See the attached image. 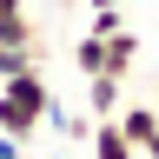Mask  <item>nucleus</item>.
<instances>
[{
    "label": "nucleus",
    "instance_id": "obj_8",
    "mask_svg": "<svg viewBox=\"0 0 159 159\" xmlns=\"http://www.w3.org/2000/svg\"><path fill=\"white\" fill-rule=\"evenodd\" d=\"M40 66V47H0V80H20Z\"/></svg>",
    "mask_w": 159,
    "mask_h": 159
},
{
    "label": "nucleus",
    "instance_id": "obj_6",
    "mask_svg": "<svg viewBox=\"0 0 159 159\" xmlns=\"http://www.w3.org/2000/svg\"><path fill=\"white\" fill-rule=\"evenodd\" d=\"M133 66H139V33H126V27L106 33V73H113V80H126Z\"/></svg>",
    "mask_w": 159,
    "mask_h": 159
},
{
    "label": "nucleus",
    "instance_id": "obj_7",
    "mask_svg": "<svg viewBox=\"0 0 159 159\" xmlns=\"http://www.w3.org/2000/svg\"><path fill=\"white\" fill-rule=\"evenodd\" d=\"M47 126L60 133V139H66V146H86V139H93V113H47Z\"/></svg>",
    "mask_w": 159,
    "mask_h": 159
},
{
    "label": "nucleus",
    "instance_id": "obj_1",
    "mask_svg": "<svg viewBox=\"0 0 159 159\" xmlns=\"http://www.w3.org/2000/svg\"><path fill=\"white\" fill-rule=\"evenodd\" d=\"M47 113H53V86H47V73H20V80H0V133L7 139H27L47 126Z\"/></svg>",
    "mask_w": 159,
    "mask_h": 159
},
{
    "label": "nucleus",
    "instance_id": "obj_12",
    "mask_svg": "<svg viewBox=\"0 0 159 159\" xmlns=\"http://www.w3.org/2000/svg\"><path fill=\"white\" fill-rule=\"evenodd\" d=\"M139 159H159V133H152V139H146V146H139Z\"/></svg>",
    "mask_w": 159,
    "mask_h": 159
},
{
    "label": "nucleus",
    "instance_id": "obj_4",
    "mask_svg": "<svg viewBox=\"0 0 159 159\" xmlns=\"http://www.w3.org/2000/svg\"><path fill=\"white\" fill-rule=\"evenodd\" d=\"M93 159H139V146L119 133V119H93V139H86Z\"/></svg>",
    "mask_w": 159,
    "mask_h": 159
},
{
    "label": "nucleus",
    "instance_id": "obj_13",
    "mask_svg": "<svg viewBox=\"0 0 159 159\" xmlns=\"http://www.w3.org/2000/svg\"><path fill=\"white\" fill-rule=\"evenodd\" d=\"M113 7H126V0H93V13H113Z\"/></svg>",
    "mask_w": 159,
    "mask_h": 159
},
{
    "label": "nucleus",
    "instance_id": "obj_5",
    "mask_svg": "<svg viewBox=\"0 0 159 159\" xmlns=\"http://www.w3.org/2000/svg\"><path fill=\"white\" fill-rule=\"evenodd\" d=\"M113 119H119V133H126L133 146H146V139L159 133V106H146V99H126V106H119Z\"/></svg>",
    "mask_w": 159,
    "mask_h": 159
},
{
    "label": "nucleus",
    "instance_id": "obj_10",
    "mask_svg": "<svg viewBox=\"0 0 159 159\" xmlns=\"http://www.w3.org/2000/svg\"><path fill=\"white\" fill-rule=\"evenodd\" d=\"M119 27H126V20H119V7H113V13H93V33H99V40H106V33H119Z\"/></svg>",
    "mask_w": 159,
    "mask_h": 159
},
{
    "label": "nucleus",
    "instance_id": "obj_9",
    "mask_svg": "<svg viewBox=\"0 0 159 159\" xmlns=\"http://www.w3.org/2000/svg\"><path fill=\"white\" fill-rule=\"evenodd\" d=\"M73 60H80V73H106V40H99V33H86V40L73 47Z\"/></svg>",
    "mask_w": 159,
    "mask_h": 159
},
{
    "label": "nucleus",
    "instance_id": "obj_11",
    "mask_svg": "<svg viewBox=\"0 0 159 159\" xmlns=\"http://www.w3.org/2000/svg\"><path fill=\"white\" fill-rule=\"evenodd\" d=\"M0 159H20V139H7V133H0Z\"/></svg>",
    "mask_w": 159,
    "mask_h": 159
},
{
    "label": "nucleus",
    "instance_id": "obj_2",
    "mask_svg": "<svg viewBox=\"0 0 159 159\" xmlns=\"http://www.w3.org/2000/svg\"><path fill=\"white\" fill-rule=\"evenodd\" d=\"M0 47H40V27H33L27 0H0Z\"/></svg>",
    "mask_w": 159,
    "mask_h": 159
},
{
    "label": "nucleus",
    "instance_id": "obj_3",
    "mask_svg": "<svg viewBox=\"0 0 159 159\" xmlns=\"http://www.w3.org/2000/svg\"><path fill=\"white\" fill-rule=\"evenodd\" d=\"M119 106H126V80H113V73H86V113H93V119H113Z\"/></svg>",
    "mask_w": 159,
    "mask_h": 159
}]
</instances>
